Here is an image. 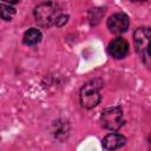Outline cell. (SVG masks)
<instances>
[{"label":"cell","instance_id":"ba28073f","mask_svg":"<svg viewBox=\"0 0 151 151\" xmlns=\"http://www.w3.org/2000/svg\"><path fill=\"white\" fill-rule=\"evenodd\" d=\"M41 40V32L37 28H29L24 34V42L26 45H35Z\"/></svg>","mask_w":151,"mask_h":151},{"label":"cell","instance_id":"8fae6325","mask_svg":"<svg viewBox=\"0 0 151 151\" xmlns=\"http://www.w3.org/2000/svg\"><path fill=\"white\" fill-rule=\"evenodd\" d=\"M2 1H5V2H9V4H17V2L20 1V0H2Z\"/></svg>","mask_w":151,"mask_h":151},{"label":"cell","instance_id":"5b68a950","mask_svg":"<svg viewBox=\"0 0 151 151\" xmlns=\"http://www.w3.org/2000/svg\"><path fill=\"white\" fill-rule=\"evenodd\" d=\"M109 29L114 34H122L129 28V18L124 13H116L107 20Z\"/></svg>","mask_w":151,"mask_h":151},{"label":"cell","instance_id":"8992f818","mask_svg":"<svg viewBox=\"0 0 151 151\" xmlns=\"http://www.w3.org/2000/svg\"><path fill=\"white\" fill-rule=\"evenodd\" d=\"M129 52V44L124 38H116L113 39L110 45H109V53L116 58V59H122L124 58Z\"/></svg>","mask_w":151,"mask_h":151},{"label":"cell","instance_id":"7c38bea8","mask_svg":"<svg viewBox=\"0 0 151 151\" xmlns=\"http://www.w3.org/2000/svg\"><path fill=\"white\" fill-rule=\"evenodd\" d=\"M131 1H134V2H139V1H145V0H131Z\"/></svg>","mask_w":151,"mask_h":151},{"label":"cell","instance_id":"7a4b0ae2","mask_svg":"<svg viewBox=\"0 0 151 151\" xmlns=\"http://www.w3.org/2000/svg\"><path fill=\"white\" fill-rule=\"evenodd\" d=\"M101 126L110 131H117L124 125V114L120 107L113 106L105 109L100 116Z\"/></svg>","mask_w":151,"mask_h":151},{"label":"cell","instance_id":"277c9868","mask_svg":"<svg viewBox=\"0 0 151 151\" xmlns=\"http://www.w3.org/2000/svg\"><path fill=\"white\" fill-rule=\"evenodd\" d=\"M58 14L59 13H57V8L52 2L41 4L34 9V17L37 22L44 27L54 25V21Z\"/></svg>","mask_w":151,"mask_h":151},{"label":"cell","instance_id":"6da1fadb","mask_svg":"<svg viewBox=\"0 0 151 151\" xmlns=\"http://www.w3.org/2000/svg\"><path fill=\"white\" fill-rule=\"evenodd\" d=\"M103 83L100 80H90L80 90V103L86 109H92L97 106L101 99L100 88Z\"/></svg>","mask_w":151,"mask_h":151},{"label":"cell","instance_id":"3957f363","mask_svg":"<svg viewBox=\"0 0 151 151\" xmlns=\"http://www.w3.org/2000/svg\"><path fill=\"white\" fill-rule=\"evenodd\" d=\"M150 35L151 32L149 27H139L136 29L133 34L136 51L143 58L146 65H149L150 63Z\"/></svg>","mask_w":151,"mask_h":151},{"label":"cell","instance_id":"52a82bcc","mask_svg":"<svg viewBox=\"0 0 151 151\" xmlns=\"http://www.w3.org/2000/svg\"><path fill=\"white\" fill-rule=\"evenodd\" d=\"M125 144V137L118 133H110L103 139V146L106 150H116Z\"/></svg>","mask_w":151,"mask_h":151},{"label":"cell","instance_id":"30bf717a","mask_svg":"<svg viewBox=\"0 0 151 151\" xmlns=\"http://www.w3.org/2000/svg\"><path fill=\"white\" fill-rule=\"evenodd\" d=\"M67 19H68V15H65V14H58L57 18H55V21H54V25L57 27H61L63 25H65L67 22Z\"/></svg>","mask_w":151,"mask_h":151},{"label":"cell","instance_id":"9c48e42d","mask_svg":"<svg viewBox=\"0 0 151 151\" xmlns=\"http://www.w3.org/2000/svg\"><path fill=\"white\" fill-rule=\"evenodd\" d=\"M15 14V9L13 7H11L9 5H5L1 4L0 5V18L4 20H11Z\"/></svg>","mask_w":151,"mask_h":151}]
</instances>
